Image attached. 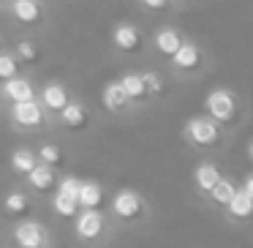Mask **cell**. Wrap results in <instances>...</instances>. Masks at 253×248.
<instances>
[{"mask_svg":"<svg viewBox=\"0 0 253 248\" xmlns=\"http://www.w3.org/2000/svg\"><path fill=\"white\" fill-rule=\"evenodd\" d=\"M204 109L215 123H231L237 117V96L229 88H212L204 99Z\"/></svg>","mask_w":253,"mask_h":248,"instance_id":"1","label":"cell"},{"mask_svg":"<svg viewBox=\"0 0 253 248\" xmlns=\"http://www.w3.org/2000/svg\"><path fill=\"white\" fill-rule=\"evenodd\" d=\"M185 139L196 148H212L220 142V123H215L212 117H191L185 123Z\"/></svg>","mask_w":253,"mask_h":248,"instance_id":"2","label":"cell"},{"mask_svg":"<svg viewBox=\"0 0 253 248\" xmlns=\"http://www.w3.org/2000/svg\"><path fill=\"white\" fill-rule=\"evenodd\" d=\"M11 120L22 128H39L44 123V106L36 99L17 101V104H11Z\"/></svg>","mask_w":253,"mask_h":248,"instance_id":"3","label":"cell"},{"mask_svg":"<svg viewBox=\"0 0 253 248\" xmlns=\"http://www.w3.org/2000/svg\"><path fill=\"white\" fill-rule=\"evenodd\" d=\"M142 210H144V199L133 188H120L112 199V213L120 215V218H136Z\"/></svg>","mask_w":253,"mask_h":248,"instance_id":"4","label":"cell"},{"mask_svg":"<svg viewBox=\"0 0 253 248\" xmlns=\"http://www.w3.org/2000/svg\"><path fill=\"white\" fill-rule=\"evenodd\" d=\"M14 240L19 248H44L46 246V229L39 221H22L14 226Z\"/></svg>","mask_w":253,"mask_h":248,"instance_id":"5","label":"cell"},{"mask_svg":"<svg viewBox=\"0 0 253 248\" xmlns=\"http://www.w3.org/2000/svg\"><path fill=\"white\" fill-rule=\"evenodd\" d=\"M112 41L120 52H139L142 50V33H139L136 25H128V22H120L115 25L112 30Z\"/></svg>","mask_w":253,"mask_h":248,"instance_id":"6","label":"cell"},{"mask_svg":"<svg viewBox=\"0 0 253 248\" xmlns=\"http://www.w3.org/2000/svg\"><path fill=\"white\" fill-rule=\"evenodd\" d=\"M74 229H77V235L82 240H95L104 232V215H101V210H84L82 215H77Z\"/></svg>","mask_w":253,"mask_h":248,"instance_id":"7","label":"cell"},{"mask_svg":"<svg viewBox=\"0 0 253 248\" xmlns=\"http://www.w3.org/2000/svg\"><path fill=\"white\" fill-rule=\"evenodd\" d=\"M101 104L106 112H126L131 99L126 96V90L120 88V82H106L101 90Z\"/></svg>","mask_w":253,"mask_h":248,"instance_id":"8","label":"cell"},{"mask_svg":"<svg viewBox=\"0 0 253 248\" xmlns=\"http://www.w3.org/2000/svg\"><path fill=\"white\" fill-rule=\"evenodd\" d=\"M3 96H6L11 104H17V101H30V99H36V90H33V85H30V79H25V77H11V79H6L3 82Z\"/></svg>","mask_w":253,"mask_h":248,"instance_id":"9","label":"cell"},{"mask_svg":"<svg viewBox=\"0 0 253 248\" xmlns=\"http://www.w3.org/2000/svg\"><path fill=\"white\" fill-rule=\"evenodd\" d=\"M11 11L22 25H36L44 19V6H41L39 0H14Z\"/></svg>","mask_w":253,"mask_h":248,"instance_id":"10","label":"cell"},{"mask_svg":"<svg viewBox=\"0 0 253 248\" xmlns=\"http://www.w3.org/2000/svg\"><path fill=\"white\" fill-rule=\"evenodd\" d=\"M171 63H174L177 68H182V71H196L199 63H202V52H199L196 44H191V41H182L180 50L171 55Z\"/></svg>","mask_w":253,"mask_h":248,"instance_id":"11","label":"cell"},{"mask_svg":"<svg viewBox=\"0 0 253 248\" xmlns=\"http://www.w3.org/2000/svg\"><path fill=\"white\" fill-rule=\"evenodd\" d=\"M68 104V90L63 88L60 82H49L44 85V90H41V106L49 112H60L63 106Z\"/></svg>","mask_w":253,"mask_h":248,"instance_id":"12","label":"cell"},{"mask_svg":"<svg viewBox=\"0 0 253 248\" xmlns=\"http://www.w3.org/2000/svg\"><path fill=\"white\" fill-rule=\"evenodd\" d=\"M60 123L66 128H71V131H79V128L87 126V109H84L79 101H68L60 109Z\"/></svg>","mask_w":253,"mask_h":248,"instance_id":"13","label":"cell"},{"mask_svg":"<svg viewBox=\"0 0 253 248\" xmlns=\"http://www.w3.org/2000/svg\"><path fill=\"white\" fill-rule=\"evenodd\" d=\"M218 180H220V169L212 164V161H204V164H199L196 169H193V183H196V188L204 191V194H210V188H212Z\"/></svg>","mask_w":253,"mask_h":248,"instance_id":"14","label":"cell"},{"mask_svg":"<svg viewBox=\"0 0 253 248\" xmlns=\"http://www.w3.org/2000/svg\"><path fill=\"white\" fill-rule=\"evenodd\" d=\"M153 44H155V50H158L164 57H171L177 50H180L182 36L177 33L174 28H164V30H158V33H155V41H153Z\"/></svg>","mask_w":253,"mask_h":248,"instance_id":"15","label":"cell"},{"mask_svg":"<svg viewBox=\"0 0 253 248\" xmlns=\"http://www.w3.org/2000/svg\"><path fill=\"white\" fill-rule=\"evenodd\" d=\"M101 204H104V191H101V186L93 180H82V188H79V207L98 210Z\"/></svg>","mask_w":253,"mask_h":248,"instance_id":"16","label":"cell"},{"mask_svg":"<svg viewBox=\"0 0 253 248\" xmlns=\"http://www.w3.org/2000/svg\"><path fill=\"white\" fill-rule=\"evenodd\" d=\"M28 183L36 191H49V188L55 186V172H52V166H46L39 161V164L28 172Z\"/></svg>","mask_w":253,"mask_h":248,"instance_id":"17","label":"cell"},{"mask_svg":"<svg viewBox=\"0 0 253 248\" xmlns=\"http://www.w3.org/2000/svg\"><path fill=\"white\" fill-rule=\"evenodd\" d=\"M226 210H229L231 218H251V215H253V199L240 188V191H234V197L229 199Z\"/></svg>","mask_w":253,"mask_h":248,"instance_id":"18","label":"cell"},{"mask_svg":"<svg viewBox=\"0 0 253 248\" xmlns=\"http://www.w3.org/2000/svg\"><path fill=\"white\" fill-rule=\"evenodd\" d=\"M120 88L126 90V96L131 101H142V99H147V88H144V79H142V74H123L120 79Z\"/></svg>","mask_w":253,"mask_h":248,"instance_id":"19","label":"cell"},{"mask_svg":"<svg viewBox=\"0 0 253 248\" xmlns=\"http://www.w3.org/2000/svg\"><path fill=\"white\" fill-rule=\"evenodd\" d=\"M36 164H39V155L28 148H17L11 153V169L17 172V175H28Z\"/></svg>","mask_w":253,"mask_h":248,"instance_id":"20","label":"cell"},{"mask_svg":"<svg viewBox=\"0 0 253 248\" xmlns=\"http://www.w3.org/2000/svg\"><path fill=\"white\" fill-rule=\"evenodd\" d=\"M234 191H237L234 183L226 180V177H220V180L210 188V199H212L215 204H220V207H226V204H229V199L234 197Z\"/></svg>","mask_w":253,"mask_h":248,"instance_id":"21","label":"cell"},{"mask_svg":"<svg viewBox=\"0 0 253 248\" xmlns=\"http://www.w3.org/2000/svg\"><path fill=\"white\" fill-rule=\"evenodd\" d=\"M52 207H55L57 215H66V218H71V215H77L79 202H77V199H71V197H66L63 191H57L55 199H52Z\"/></svg>","mask_w":253,"mask_h":248,"instance_id":"22","label":"cell"},{"mask_svg":"<svg viewBox=\"0 0 253 248\" xmlns=\"http://www.w3.org/2000/svg\"><path fill=\"white\" fill-rule=\"evenodd\" d=\"M3 210H6L8 215H22L25 210H28V197H25L22 191H11L3 199Z\"/></svg>","mask_w":253,"mask_h":248,"instance_id":"23","label":"cell"},{"mask_svg":"<svg viewBox=\"0 0 253 248\" xmlns=\"http://www.w3.org/2000/svg\"><path fill=\"white\" fill-rule=\"evenodd\" d=\"M36 155H39V161H41V164H46V166H60L63 164V150L57 148V145H52V142L49 145H41Z\"/></svg>","mask_w":253,"mask_h":248,"instance_id":"24","label":"cell"},{"mask_svg":"<svg viewBox=\"0 0 253 248\" xmlns=\"http://www.w3.org/2000/svg\"><path fill=\"white\" fill-rule=\"evenodd\" d=\"M19 74V60L14 55H6V52H0V79L6 82V79L17 77Z\"/></svg>","mask_w":253,"mask_h":248,"instance_id":"25","label":"cell"},{"mask_svg":"<svg viewBox=\"0 0 253 248\" xmlns=\"http://www.w3.org/2000/svg\"><path fill=\"white\" fill-rule=\"evenodd\" d=\"M39 57H41V52H39V47H36L33 41H19V44H17V60L39 63Z\"/></svg>","mask_w":253,"mask_h":248,"instance_id":"26","label":"cell"},{"mask_svg":"<svg viewBox=\"0 0 253 248\" xmlns=\"http://www.w3.org/2000/svg\"><path fill=\"white\" fill-rule=\"evenodd\" d=\"M142 79H144V88H147V96H158V93H164V79H161V74H158V71H144V74H142Z\"/></svg>","mask_w":253,"mask_h":248,"instance_id":"27","label":"cell"},{"mask_svg":"<svg viewBox=\"0 0 253 248\" xmlns=\"http://www.w3.org/2000/svg\"><path fill=\"white\" fill-rule=\"evenodd\" d=\"M79 188H82V180H79V177H63L57 191H63L66 197H71V199L79 202Z\"/></svg>","mask_w":253,"mask_h":248,"instance_id":"28","label":"cell"},{"mask_svg":"<svg viewBox=\"0 0 253 248\" xmlns=\"http://www.w3.org/2000/svg\"><path fill=\"white\" fill-rule=\"evenodd\" d=\"M144 8H153V11H164L166 6H169V0H142Z\"/></svg>","mask_w":253,"mask_h":248,"instance_id":"29","label":"cell"},{"mask_svg":"<svg viewBox=\"0 0 253 248\" xmlns=\"http://www.w3.org/2000/svg\"><path fill=\"white\" fill-rule=\"evenodd\" d=\"M242 191H245L248 197L253 199V175H248V177H245V186H242Z\"/></svg>","mask_w":253,"mask_h":248,"instance_id":"30","label":"cell"},{"mask_svg":"<svg viewBox=\"0 0 253 248\" xmlns=\"http://www.w3.org/2000/svg\"><path fill=\"white\" fill-rule=\"evenodd\" d=\"M248 158L253 161V139H251V142H248Z\"/></svg>","mask_w":253,"mask_h":248,"instance_id":"31","label":"cell"}]
</instances>
